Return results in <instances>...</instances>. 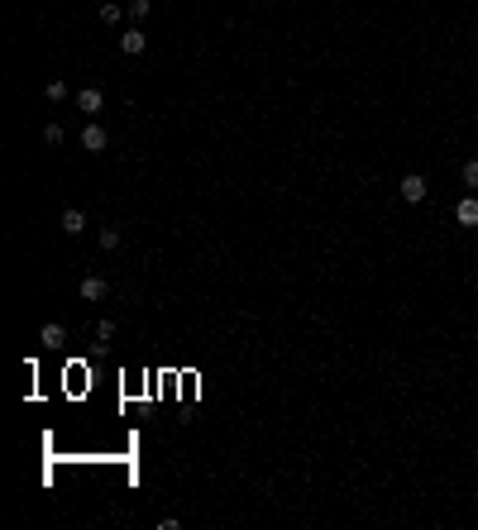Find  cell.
<instances>
[{"label": "cell", "mask_w": 478, "mask_h": 530, "mask_svg": "<svg viewBox=\"0 0 478 530\" xmlns=\"http://www.w3.org/2000/svg\"><path fill=\"white\" fill-rule=\"evenodd\" d=\"M397 192H402V201H407V206H421V201L430 196V187H426V177H421V172H407V177L397 182Z\"/></svg>", "instance_id": "obj_1"}, {"label": "cell", "mask_w": 478, "mask_h": 530, "mask_svg": "<svg viewBox=\"0 0 478 530\" xmlns=\"http://www.w3.org/2000/svg\"><path fill=\"white\" fill-rule=\"evenodd\" d=\"M106 144H111V134H106V125H96V120H91V125L81 129V148H86V153H101Z\"/></svg>", "instance_id": "obj_2"}, {"label": "cell", "mask_w": 478, "mask_h": 530, "mask_svg": "<svg viewBox=\"0 0 478 530\" xmlns=\"http://www.w3.org/2000/svg\"><path fill=\"white\" fill-rule=\"evenodd\" d=\"M101 105H106V96H101L96 86H81L77 91V110L81 115H101Z\"/></svg>", "instance_id": "obj_3"}, {"label": "cell", "mask_w": 478, "mask_h": 530, "mask_svg": "<svg viewBox=\"0 0 478 530\" xmlns=\"http://www.w3.org/2000/svg\"><path fill=\"white\" fill-rule=\"evenodd\" d=\"M106 291H111V282L106 277H81V301H106Z\"/></svg>", "instance_id": "obj_4"}, {"label": "cell", "mask_w": 478, "mask_h": 530, "mask_svg": "<svg viewBox=\"0 0 478 530\" xmlns=\"http://www.w3.org/2000/svg\"><path fill=\"white\" fill-rule=\"evenodd\" d=\"M39 344H44V349H63V344H67V330H63L58 321H48L44 330H39Z\"/></svg>", "instance_id": "obj_5"}, {"label": "cell", "mask_w": 478, "mask_h": 530, "mask_svg": "<svg viewBox=\"0 0 478 530\" xmlns=\"http://www.w3.org/2000/svg\"><path fill=\"white\" fill-rule=\"evenodd\" d=\"M454 220H459L464 229H474V225H478V196H464L459 206H454Z\"/></svg>", "instance_id": "obj_6"}, {"label": "cell", "mask_w": 478, "mask_h": 530, "mask_svg": "<svg viewBox=\"0 0 478 530\" xmlns=\"http://www.w3.org/2000/svg\"><path fill=\"white\" fill-rule=\"evenodd\" d=\"M143 48H148V38H143V29H125V33H120V53H129V58H139Z\"/></svg>", "instance_id": "obj_7"}, {"label": "cell", "mask_w": 478, "mask_h": 530, "mask_svg": "<svg viewBox=\"0 0 478 530\" xmlns=\"http://www.w3.org/2000/svg\"><path fill=\"white\" fill-rule=\"evenodd\" d=\"M63 229H67V234H81V229H86V210L67 206V210H63Z\"/></svg>", "instance_id": "obj_8"}, {"label": "cell", "mask_w": 478, "mask_h": 530, "mask_svg": "<svg viewBox=\"0 0 478 530\" xmlns=\"http://www.w3.org/2000/svg\"><path fill=\"white\" fill-rule=\"evenodd\" d=\"M96 244H101V254H115V249H120V229H101Z\"/></svg>", "instance_id": "obj_9"}, {"label": "cell", "mask_w": 478, "mask_h": 530, "mask_svg": "<svg viewBox=\"0 0 478 530\" xmlns=\"http://www.w3.org/2000/svg\"><path fill=\"white\" fill-rule=\"evenodd\" d=\"M459 177H464V187H469V192H478V158H469L459 167Z\"/></svg>", "instance_id": "obj_10"}, {"label": "cell", "mask_w": 478, "mask_h": 530, "mask_svg": "<svg viewBox=\"0 0 478 530\" xmlns=\"http://www.w3.org/2000/svg\"><path fill=\"white\" fill-rule=\"evenodd\" d=\"M120 19H125V10H120V5H111V0H106V5H101V24H120Z\"/></svg>", "instance_id": "obj_11"}, {"label": "cell", "mask_w": 478, "mask_h": 530, "mask_svg": "<svg viewBox=\"0 0 478 530\" xmlns=\"http://www.w3.org/2000/svg\"><path fill=\"white\" fill-rule=\"evenodd\" d=\"M63 139H67V129H63V125H48V129H44V144H48V148H58Z\"/></svg>", "instance_id": "obj_12"}, {"label": "cell", "mask_w": 478, "mask_h": 530, "mask_svg": "<svg viewBox=\"0 0 478 530\" xmlns=\"http://www.w3.org/2000/svg\"><path fill=\"white\" fill-rule=\"evenodd\" d=\"M44 96H48V100H67V81H58V77H53V81L44 86Z\"/></svg>", "instance_id": "obj_13"}, {"label": "cell", "mask_w": 478, "mask_h": 530, "mask_svg": "<svg viewBox=\"0 0 478 530\" xmlns=\"http://www.w3.org/2000/svg\"><path fill=\"white\" fill-rule=\"evenodd\" d=\"M96 339H101V344H111V339H115V321H111V316L96 321Z\"/></svg>", "instance_id": "obj_14"}, {"label": "cell", "mask_w": 478, "mask_h": 530, "mask_svg": "<svg viewBox=\"0 0 478 530\" xmlns=\"http://www.w3.org/2000/svg\"><path fill=\"white\" fill-rule=\"evenodd\" d=\"M129 15H134V19H148V15H153V0H129Z\"/></svg>", "instance_id": "obj_15"}]
</instances>
